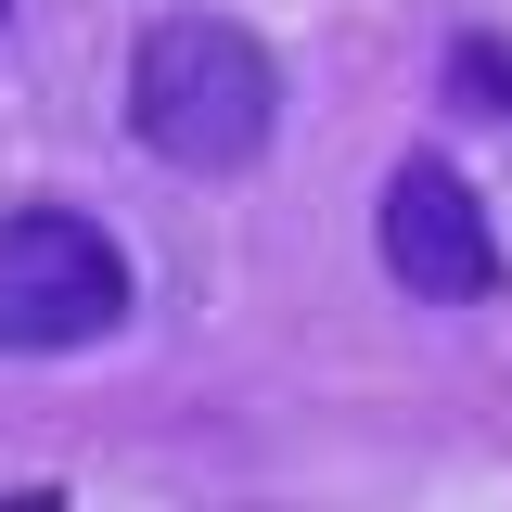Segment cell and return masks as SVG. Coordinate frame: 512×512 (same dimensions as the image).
Instances as JSON below:
<instances>
[{
  "mask_svg": "<svg viewBox=\"0 0 512 512\" xmlns=\"http://www.w3.org/2000/svg\"><path fill=\"white\" fill-rule=\"evenodd\" d=\"M128 320V256L103 218L77 205H0V346L13 359H64L103 346Z\"/></svg>",
  "mask_w": 512,
  "mask_h": 512,
  "instance_id": "cell-2",
  "label": "cell"
},
{
  "mask_svg": "<svg viewBox=\"0 0 512 512\" xmlns=\"http://www.w3.org/2000/svg\"><path fill=\"white\" fill-rule=\"evenodd\" d=\"M384 269H397L410 295H436V308L500 295V231H487V205H474V180H461L448 154H410V167L384 180Z\"/></svg>",
  "mask_w": 512,
  "mask_h": 512,
  "instance_id": "cell-3",
  "label": "cell"
},
{
  "mask_svg": "<svg viewBox=\"0 0 512 512\" xmlns=\"http://www.w3.org/2000/svg\"><path fill=\"white\" fill-rule=\"evenodd\" d=\"M0 26H13V0H0Z\"/></svg>",
  "mask_w": 512,
  "mask_h": 512,
  "instance_id": "cell-5",
  "label": "cell"
},
{
  "mask_svg": "<svg viewBox=\"0 0 512 512\" xmlns=\"http://www.w3.org/2000/svg\"><path fill=\"white\" fill-rule=\"evenodd\" d=\"M269 128H282V64L256 26L231 13H154L141 39H128V141L141 154H167L192 180H231L269 154Z\"/></svg>",
  "mask_w": 512,
  "mask_h": 512,
  "instance_id": "cell-1",
  "label": "cell"
},
{
  "mask_svg": "<svg viewBox=\"0 0 512 512\" xmlns=\"http://www.w3.org/2000/svg\"><path fill=\"white\" fill-rule=\"evenodd\" d=\"M448 103L512 116V52H500V39H448Z\"/></svg>",
  "mask_w": 512,
  "mask_h": 512,
  "instance_id": "cell-4",
  "label": "cell"
}]
</instances>
